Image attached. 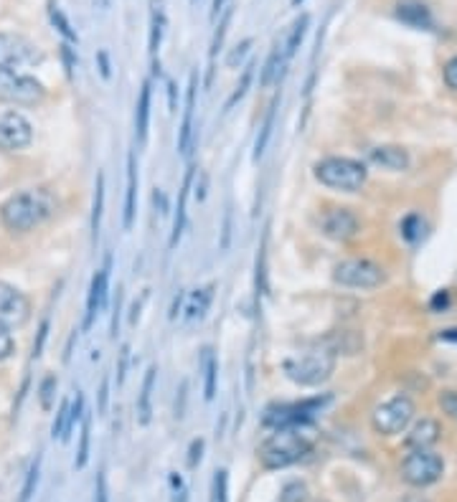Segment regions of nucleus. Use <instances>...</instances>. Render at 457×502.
Returning a JSON list of instances; mask_svg holds the SVG:
<instances>
[{"instance_id":"nucleus-1","label":"nucleus","mask_w":457,"mask_h":502,"mask_svg":"<svg viewBox=\"0 0 457 502\" xmlns=\"http://www.w3.org/2000/svg\"><path fill=\"white\" fill-rule=\"evenodd\" d=\"M315 447L313 424H295L274 429L259 447V462L267 469H285L305 459Z\"/></svg>"},{"instance_id":"nucleus-2","label":"nucleus","mask_w":457,"mask_h":502,"mask_svg":"<svg viewBox=\"0 0 457 502\" xmlns=\"http://www.w3.org/2000/svg\"><path fill=\"white\" fill-rule=\"evenodd\" d=\"M56 211L54 195L43 188H28L11 195L0 206V221L13 234H28L46 224Z\"/></svg>"},{"instance_id":"nucleus-3","label":"nucleus","mask_w":457,"mask_h":502,"mask_svg":"<svg viewBox=\"0 0 457 502\" xmlns=\"http://www.w3.org/2000/svg\"><path fill=\"white\" fill-rule=\"evenodd\" d=\"M313 175L321 185L330 190H340V193H356L368 180V170L361 160L343 158V155H330V158H323L321 163H315Z\"/></svg>"},{"instance_id":"nucleus-4","label":"nucleus","mask_w":457,"mask_h":502,"mask_svg":"<svg viewBox=\"0 0 457 502\" xmlns=\"http://www.w3.org/2000/svg\"><path fill=\"white\" fill-rule=\"evenodd\" d=\"M282 371L292 383L303 386V388H315V386L326 383L335 371V350L330 345L318 350H310L303 355H292L282 361Z\"/></svg>"},{"instance_id":"nucleus-5","label":"nucleus","mask_w":457,"mask_h":502,"mask_svg":"<svg viewBox=\"0 0 457 502\" xmlns=\"http://www.w3.org/2000/svg\"><path fill=\"white\" fill-rule=\"evenodd\" d=\"M333 401L330 393H323V396L303 398V401H292V403H274L267 406L264 411V419L262 424L267 429H282V426H295V424H310L315 416L321 414L323 408Z\"/></svg>"},{"instance_id":"nucleus-6","label":"nucleus","mask_w":457,"mask_h":502,"mask_svg":"<svg viewBox=\"0 0 457 502\" xmlns=\"http://www.w3.org/2000/svg\"><path fill=\"white\" fill-rule=\"evenodd\" d=\"M46 99V89L36 77L16 69H0V102L16 107H36Z\"/></svg>"},{"instance_id":"nucleus-7","label":"nucleus","mask_w":457,"mask_h":502,"mask_svg":"<svg viewBox=\"0 0 457 502\" xmlns=\"http://www.w3.org/2000/svg\"><path fill=\"white\" fill-rule=\"evenodd\" d=\"M416 414V406L407 393H397L389 401L379 403L371 414V424L381 437H394V434H402L407 426L412 424Z\"/></svg>"},{"instance_id":"nucleus-8","label":"nucleus","mask_w":457,"mask_h":502,"mask_svg":"<svg viewBox=\"0 0 457 502\" xmlns=\"http://www.w3.org/2000/svg\"><path fill=\"white\" fill-rule=\"evenodd\" d=\"M333 279L350 290H376L386 282L384 266L371 259H345L333 266Z\"/></svg>"},{"instance_id":"nucleus-9","label":"nucleus","mask_w":457,"mask_h":502,"mask_svg":"<svg viewBox=\"0 0 457 502\" xmlns=\"http://www.w3.org/2000/svg\"><path fill=\"white\" fill-rule=\"evenodd\" d=\"M442 474H445V459L429 449H414L402 462V477L412 487H429L439 482Z\"/></svg>"},{"instance_id":"nucleus-10","label":"nucleus","mask_w":457,"mask_h":502,"mask_svg":"<svg viewBox=\"0 0 457 502\" xmlns=\"http://www.w3.org/2000/svg\"><path fill=\"white\" fill-rule=\"evenodd\" d=\"M43 61V53L33 41L18 33H0V69H23Z\"/></svg>"},{"instance_id":"nucleus-11","label":"nucleus","mask_w":457,"mask_h":502,"mask_svg":"<svg viewBox=\"0 0 457 502\" xmlns=\"http://www.w3.org/2000/svg\"><path fill=\"white\" fill-rule=\"evenodd\" d=\"M33 142V124L28 117L16 109L0 112V150L3 153H21Z\"/></svg>"},{"instance_id":"nucleus-12","label":"nucleus","mask_w":457,"mask_h":502,"mask_svg":"<svg viewBox=\"0 0 457 502\" xmlns=\"http://www.w3.org/2000/svg\"><path fill=\"white\" fill-rule=\"evenodd\" d=\"M31 317V300L26 292L8 282H0V325L21 327Z\"/></svg>"},{"instance_id":"nucleus-13","label":"nucleus","mask_w":457,"mask_h":502,"mask_svg":"<svg viewBox=\"0 0 457 502\" xmlns=\"http://www.w3.org/2000/svg\"><path fill=\"white\" fill-rule=\"evenodd\" d=\"M321 229L328 239L345 244L358 236L361 221H358V216L350 208H328L321 216Z\"/></svg>"},{"instance_id":"nucleus-14","label":"nucleus","mask_w":457,"mask_h":502,"mask_svg":"<svg viewBox=\"0 0 457 502\" xmlns=\"http://www.w3.org/2000/svg\"><path fill=\"white\" fill-rule=\"evenodd\" d=\"M109 266H112V254L104 256V266L97 269V274L92 277L90 295H87V312H84V330H90L92 322L97 320V315L104 310L107 305V292H109Z\"/></svg>"},{"instance_id":"nucleus-15","label":"nucleus","mask_w":457,"mask_h":502,"mask_svg":"<svg viewBox=\"0 0 457 502\" xmlns=\"http://www.w3.org/2000/svg\"><path fill=\"white\" fill-rule=\"evenodd\" d=\"M196 92H198V71H190L188 89H186V109L183 119H181V130H178V150L181 153H188L190 135H193V109H196Z\"/></svg>"},{"instance_id":"nucleus-16","label":"nucleus","mask_w":457,"mask_h":502,"mask_svg":"<svg viewBox=\"0 0 457 502\" xmlns=\"http://www.w3.org/2000/svg\"><path fill=\"white\" fill-rule=\"evenodd\" d=\"M368 160L374 163V165L384 168V170H392V173H402L409 168V153L399 145H379L368 153Z\"/></svg>"},{"instance_id":"nucleus-17","label":"nucleus","mask_w":457,"mask_h":502,"mask_svg":"<svg viewBox=\"0 0 457 502\" xmlns=\"http://www.w3.org/2000/svg\"><path fill=\"white\" fill-rule=\"evenodd\" d=\"M193 175H196V168L188 165V170H186V175H183V185H181V190H178V206H176V216H173V231H171V241H168V246L171 249H176V244H178L181 236H183L186 203H188V190H190V185H193Z\"/></svg>"},{"instance_id":"nucleus-18","label":"nucleus","mask_w":457,"mask_h":502,"mask_svg":"<svg viewBox=\"0 0 457 502\" xmlns=\"http://www.w3.org/2000/svg\"><path fill=\"white\" fill-rule=\"evenodd\" d=\"M439 439V424L434 419H421L412 426V432L407 434V447L412 449H429Z\"/></svg>"},{"instance_id":"nucleus-19","label":"nucleus","mask_w":457,"mask_h":502,"mask_svg":"<svg viewBox=\"0 0 457 502\" xmlns=\"http://www.w3.org/2000/svg\"><path fill=\"white\" fill-rule=\"evenodd\" d=\"M397 16L402 18L404 23L414 26V28H432V11H429L424 3L419 0H404L397 6Z\"/></svg>"},{"instance_id":"nucleus-20","label":"nucleus","mask_w":457,"mask_h":502,"mask_svg":"<svg viewBox=\"0 0 457 502\" xmlns=\"http://www.w3.org/2000/svg\"><path fill=\"white\" fill-rule=\"evenodd\" d=\"M155 376H158V368L150 366L145 371L143 386H140V396H137V421L143 426L150 424L153 419V391H155Z\"/></svg>"},{"instance_id":"nucleus-21","label":"nucleus","mask_w":457,"mask_h":502,"mask_svg":"<svg viewBox=\"0 0 457 502\" xmlns=\"http://www.w3.org/2000/svg\"><path fill=\"white\" fill-rule=\"evenodd\" d=\"M135 206H137V158L135 153H127V190H125V216H122L125 229H132Z\"/></svg>"},{"instance_id":"nucleus-22","label":"nucleus","mask_w":457,"mask_h":502,"mask_svg":"<svg viewBox=\"0 0 457 502\" xmlns=\"http://www.w3.org/2000/svg\"><path fill=\"white\" fill-rule=\"evenodd\" d=\"M285 46L282 43H274L272 53L267 56V61H264V66H262V77H259V87L267 89L272 87L274 82H279V77H282V71H285Z\"/></svg>"},{"instance_id":"nucleus-23","label":"nucleus","mask_w":457,"mask_h":502,"mask_svg":"<svg viewBox=\"0 0 457 502\" xmlns=\"http://www.w3.org/2000/svg\"><path fill=\"white\" fill-rule=\"evenodd\" d=\"M214 290H216V284H206L201 290L186 295V302H188V305H186V320H201L203 315L208 312L211 302H214Z\"/></svg>"},{"instance_id":"nucleus-24","label":"nucleus","mask_w":457,"mask_h":502,"mask_svg":"<svg viewBox=\"0 0 457 502\" xmlns=\"http://www.w3.org/2000/svg\"><path fill=\"white\" fill-rule=\"evenodd\" d=\"M148 127H150V79L143 82V87H140V97H137L135 107V132L140 145H145V140H148Z\"/></svg>"},{"instance_id":"nucleus-25","label":"nucleus","mask_w":457,"mask_h":502,"mask_svg":"<svg viewBox=\"0 0 457 502\" xmlns=\"http://www.w3.org/2000/svg\"><path fill=\"white\" fill-rule=\"evenodd\" d=\"M277 104H279V99H274L272 104H269L267 117H264V122H262V130L254 142V155H252L254 163H259L262 155H264V150H267V145H269V137H272V130H274V119H277Z\"/></svg>"},{"instance_id":"nucleus-26","label":"nucleus","mask_w":457,"mask_h":502,"mask_svg":"<svg viewBox=\"0 0 457 502\" xmlns=\"http://www.w3.org/2000/svg\"><path fill=\"white\" fill-rule=\"evenodd\" d=\"M163 31H166V13H163V0H153V18H150V53L153 59L161 51Z\"/></svg>"},{"instance_id":"nucleus-27","label":"nucleus","mask_w":457,"mask_h":502,"mask_svg":"<svg viewBox=\"0 0 457 502\" xmlns=\"http://www.w3.org/2000/svg\"><path fill=\"white\" fill-rule=\"evenodd\" d=\"M216 381H219V361L211 350H203V396L206 401H214L216 396Z\"/></svg>"},{"instance_id":"nucleus-28","label":"nucleus","mask_w":457,"mask_h":502,"mask_svg":"<svg viewBox=\"0 0 457 502\" xmlns=\"http://www.w3.org/2000/svg\"><path fill=\"white\" fill-rule=\"evenodd\" d=\"M102 213H104V173H97L95 198H92V241H97L102 226Z\"/></svg>"},{"instance_id":"nucleus-29","label":"nucleus","mask_w":457,"mask_h":502,"mask_svg":"<svg viewBox=\"0 0 457 502\" xmlns=\"http://www.w3.org/2000/svg\"><path fill=\"white\" fill-rule=\"evenodd\" d=\"M232 21V8H224V16L219 21V28L214 33V41H211V51H208V77H206V87H211V79H214V61H216V53H219L221 43H224V36H226V26Z\"/></svg>"},{"instance_id":"nucleus-30","label":"nucleus","mask_w":457,"mask_h":502,"mask_svg":"<svg viewBox=\"0 0 457 502\" xmlns=\"http://www.w3.org/2000/svg\"><path fill=\"white\" fill-rule=\"evenodd\" d=\"M424 231H427V224H424V219H421L419 213H409V216L399 224V234H402L404 241H409V244H419L421 239H424Z\"/></svg>"},{"instance_id":"nucleus-31","label":"nucleus","mask_w":457,"mask_h":502,"mask_svg":"<svg viewBox=\"0 0 457 502\" xmlns=\"http://www.w3.org/2000/svg\"><path fill=\"white\" fill-rule=\"evenodd\" d=\"M308 23H310V18L308 16H300L292 23V28H290V33H287V38L282 41V46H285V59L290 61L292 56L297 53V48H300V43H303V38H305V31H308Z\"/></svg>"},{"instance_id":"nucleus-32","label":"nucleus","mask_w":457,"mask_h":502,"mask_svg":"<svg viewBox=\"0 0 457 502\" xmlns=\"http://www.w3.org/2000/svg\"><path fill=\"white\" fill-rule=\"evenodd\" d=\"M90 442H92V419L87 414L82 416V434H79V449H77V462L74 467L84 469L90 462Z\"/></svg>"},{"instance_id":"nucleus-33","label":"nucleus","mask_w":457,"mask_h":502,"mask_svg":"<svg viewBox=\"0 0 457 502\" xmlns=\"http://www.w3.org/2000/svg\"><path fill=\"white\" fill-rule=\"evenodd\" d=\"M252 79H254V61H249V64L244 66V71H242V79L237 82V87H234V92H232V97L226 99V109H232L237 102H242L244 99V94L249 92V87H252Z\"/></svg>"},{"instance_id":"nucleus-34","label":"nucleus","mask_w":457,"mask_h":502,"mask_svg":"<svg viewBox=\"0 0 457 502\" xmlns=\"http://www.w3.org/2000/svg\"><path fill=\"white\" fill-rule=\"evenodd\" d=\"M51 23H54V26H56V31H59V33L64 36L66 43H77V41H79L77 31L72 28V23H69V18L64 16V11H61V8L51 6Z\"/></svg>"},{"instance_id":"nucleus-35","label":"nucleus","mask_w":457,"mask_h":502,"mask_svg":"<svg viewBox=\"0 0 457 502\" xmlns=\"http://www.w3.org/2000/svg\"><path fill=\"white\" fill-rule=\"evenodd\" d=\"M56 386H59L56 376H46V378L41 381V386H38V401H41V408H43V411H51V408H54Z\"/></svg>"},{"instance_id":"nucleus-36","label":"nucleus","mask_w":457,"mask_h":502,"mask_svg":"<svg viewBox=\"0 0 457 502\" xmlns=\"http://www.w3.org/2000/svg\"><path fill=\"white\" fill-rule=\"evenodd\" d=\"M277 502H308V487H305V482H297V479L287 482V485L279 490Z\"/></svg>"},{"instance_id":"nucleus-37","label":"nucleus","mask_w":457,"mask_h":502,"mask_svg":"<svg viewBox=\"0 0 457 502\" xmlns=\"http://www.w3.org/2000/svg\"><path fill=\"white\" fill-rule=\"evenodd\" d=\"M38 464H41V459L36 457V462L31 464L28 474H26V485H23V490H21V502H31V497H33V492H36V485H38Z\"/></svg>"},{"instance_id":"nucleus-38","label":"nucleus","mask_w":457,"mask_h":502,"mask_svg":"<svg viewBox=\"0 0 457 502\" xmlns=\"http://www.w3.org/2000/svg\"><path fill=\"white\" fill-rule=\"evenodd\" d=\"M82 416H84V396H82V391H77V398H74V401H69V426H66L64 442L69 439V434H72L74 424H77V421H82Z\"/></svg>"},{"instance_id":"nucleus-39","label":"nucleus","mask_w":457,"mask_h":502,"mask_svg":"<svg viewBox=\"0 0 457 502\" xmlns=\"http://www.w3.org/2000/svg\"><path fill=\"white\" fill-rule=\"evenodd\" d=\"M13 350H16V340H13L11 327L0 325V363L8 361L13 355Z\"/></svg>"},{"instance_id":"nucleus-40","label":"nucleus","mask_w":457,"mask_h":502,"mask_svg":"<svg viewBox=\"0 0 457 502\" xmlns=\"http://www.w3.org/2000/svg\"><path fill=\"white\" fill-rule=\"evenodd\" d=\"M214 502H229V477H226V469H219L214 477Z\"/></svg>"},{"instance_id":"nucleus-41","label":"nucleus","mask_w":457,"mask_h":502,"mask_svg":"<svg viewBox=\"0 0 457 502\" xmlns=\"http://www.w3.org/2000/svg\"><path fill=\"white\" fill-rule=\"evenodd\" d=\"M48 317L46 320H41V325H38V335H36V340H33V348H31V358L36 361V358H41V353H43V345H46V340H48Z\"/></svg>"},{"instance_id":"nucleus-42","label":"nucleus","mask_w":457,"mask_h":502,"mask_svg":"<svg viewBox=\"0 0 457 502\" xmlns=\"http://www.w3.org/2000/svg\"><path fill=\"white\" fill-rule=\"evenodd\" d=\"M267 236H264V241H262L259 246V256H257V295H262L264 292V277H267V272H264V259H267Z\"/></svg>"},{"instance_id":"nucleus-43","label":"nucleus","mask_w":457,"mask_h":502,"mask_svg":"<svg viewBox=\"0 0 457 502\" xmlns=\"http://www.w3.org/2000/svg\"><path fill=\"white\" fill-rule=\"evenodd\" d=\"M249 48H252V38H244V41L239 43V46L234 48V51L229 53V56H226V64L232 66V69H237V66L244 61V56L249 53Z\"/></svg>"},{"instance_id":"nucleus-44","label":"nucleus","mask_w":457,"mask_h":502,"mask_svg":"<svg viewBox=\"0 0 457 502\" xmlns=\"http://www.w3.org/2000/svg\"><path fill=\"white\" fill-rule=\"evenodd\" d=\"M442 79H445L447 89L457 92V56H452V59L445 64V69H442Z\"/></svg>"},{"instance_id":"nucleus-45","label":"nucleus","mask_w":457,"mask_h":502,"mask_svg":"<svg viewBox=\"0 0 457 502\" xmlns=\"http://www.w3.org/2000/svg\"><path fill=\"white\" fill-rule=\"evenodd\" d=\"M95 502H109V492H107V474L104 469H100L95 482Z\"/></svg>"},{"instance_id":"nucleus-46","label":"nucleus","mask_w":457,"mask_h":502,"mask_svg":"<svg viewBox=\"0 0 457 502\" xmlns=\"http://www.w3.org/2000/svg\"><path fill=\"white\" fill-rule=\"evenodd\" d=\"M127 363H130V345H122L119 348V361H117V383H125L127 376Z\"/></svg>"},{"instance_id":"nucleus-47","label":"nucleus","mask_w":457,"mask_h":502,"mask_svg":"<svg viewBox=\"0 0 457 502\" xmlns=\"http://www.w3.org/2000/svg\"><path fill=\"white\" fill-rule=\"evenodd\" d=\"M439 403H442V408H445L452 419H457V393L455 391H445V393L439 396Z\"/></svg>"},{"instance_id":"nucleus-48","label":"nucleus","mask_w":457,"mask_h":502,"mask_svg":"<svg viewBox=\"0 0 457 502\" xmlns=\"http://www.w3.org/2000/svg\"><path fill=\"white\" fill-rule=\"evenodd\" d=\"M201 452H203V439H193L188 449V467L196 469L198 462H201Z\"/></svg>"},{"instance_id":"nucleus-49","label":"nucleus","mask_w":457,"mask_h":502,"mask_svg":"<svg viewBox=\"0 0 457 502\" xmlns=\"http://www.w3.org/2000/svg\"><path fill=\"white\" fill-rule=\"evenodd\" d=\"M107 403H109V376H104L100 383V414H107Z\"/></svg>"},{"instance_id":"nucleus-50","label":"nucleus","mask_w":457,"mask_h":502,"mask_svg":"<svg viewBox=\"0 0 457 502\" xmlns=\"http://www.w3.org/2000/svg\"><path fill=\"white\" fill-rule=\"evenodd\" d=\"M61 59H64L66 74L72 77V74H74V66H77V56L72 53V46H69V43H61Z\"/></svg>"},{"instance_id":"nucleus-51","label":"nucleus","mask_w":457,"mask_h":502,"mask_svg":"<svg viewBox=\"0 0 457 502\" xmlns=\"http://www.w3.org/2000/svg\"><path fill=\"white\" fill-rule=\"evenodd\" d=\"M97 61H100V74H102V79H109V77H112V66H109V53L104 51V48H100V51H97Z\"/></svg>"},{"instance_id":"nucleus-52","label":"nucleus","mask_w":457,"mask_h":502,"mask_svg":"<svg viewBox=\"0 0 457 502\" xmlns=\"http://www.w3.org/2000/svg\"><path fill=\"white\" fill-rule=\"evenodd\" d=\"M168 107H171V114H176V109H178V87L173 82H168Z\"/></svg>"},{"instance_id":"nucleus-53","label":"nucleus","mask_w":457,"mask_h":502,"mask_svg":"<svg viewBox=\"0 0 457 502\" xmlns=\"http://www.w3.org/2000/svg\"><path fill=\"white\" fill-rule=\"evenodd\" d=\"M119 310H122V295L117 290V300H114V315H112V332L109 335L117 337V327H119Z\"/></svg>"},{"instance_id":"nucleus-54","label":"nucleus","mask_w":457,"mask_h":502,"mask_svg":"<svg viewBox=\"0 0 457 502\" xmlns=\"http://www.w3.org/2000/svg\"><path fill=\"white\" fill-rule=\"evenodd\" d=\"M183 302H186V292H178V297L173 300V307H171V320H176L181 315V307H183Z\"/></svg>"},{"instance_id":"nucleus-55","label":"nucleus","mask_w":457,"mask_h":502,"mask_svg":"<svg viewBox=\"0 0 457 502\" xmlns=\"http://www.w3.org/2000/svg\"><path fill=\"white\" fill-rule=\"evenodd\" d=\"M229 229H232V213H226V219H224V239H221V249L229 246Z\"/></svg>"},{"instance_id":"nucleus-56","label":"nucleus","mask_w":457,"mask_h":502,"mask_svg":"<svg viewBox=\"0 0 457 502\" xmlns=\"http://www.w3.org/2000/svg\"><path fill=\"white\" fill-rule=\"evenodd\" d=\"M186 391H188V383H186V381H183V383H181V391H178V393H181V406H178V408H176V416H178V419H183V406H186Z\"/></svg>"},{"instance_id":"nucleus-57","label":"nucleus","mask_w":457,"mask_h":502,"mask_svg":"<svg viewBox=\"0 0 457 502\" xmlns=\"http://www.w3.org/2000/svg\"><path fill=\"white\" fill-rule=\"evenodd\" d=\"M224 6H226V0H214V6H211V18H216L219 13H224Z\"/></svg>"},{"instance_id":"nucleus-58","label":"nucleus","mask_w":457,"mask_h":502,"mask_svg":"<svg viewBox=\"0 0 457 502\" xmlns=\"http://www.w3.org/2000/svg\"><path fill=\"white\" fill-rule=\"evenodd\" d=\"M439 337H442V340H455L457 343V330H445Z\"/></svg>"},{"instance_id":"nucleus-59","label":"nucleus","mask_w":457,"mask_h":502,"mask_svg":"<svg viewBox=\"0 0 457 502\" xmlns=\"http://www.w3.org/2000/svg\"><path fill=\"white\" fill-rule=\"evenodd\" d=\"M173 502H186V490L181 487V490H176V497H173Z\"/></svg>"},{"instance_id":"nucleus-60","label":"nucleus","mask_w":457,"mask_h":502,"mask_svg":"<svg viewBox=\"0 0 457 502\" xmlns=\"http://www.w3.org/2000/svg\"><path fill=\"white\" fill-rule=\"evenodd\" d=\"M404 502H427V500H419V497H416V500H404Z\"/></svg>"},{"instance_id":"nucleus-61","label":"nucleus","mask_w":457,"mask_h":502,"mask_svg":"<svg viewBox=\"0 0 457 502\" xmlns=\"http://www.w3.org/2000/svg\"><path fill=\"white\" fill-rule=\"evenodd\" d=\"M300 3H303V0H292V6H300Z\"/></svg>"},{"instance_id":"nucleus-62","label":"nucleus","mask_w":457,"mask_h":502,"mask_svg":"<svg viewBox=\"0 0 457 502\" xmlns=\"http://www.w3.org/2000/svg\"><path fill=\"white\" fill-rule=\"evenodd\" d=\"M190 3H193V6H196V3H198V0H190Z\"/></svg>"}]
</instances>
